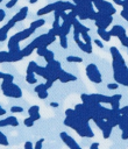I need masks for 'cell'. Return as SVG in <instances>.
Returning a JSON list of instances; mask_svg holds the SVG:
<instances>
[{
    "label": "cell",
    "mask_w": 128,
    "mask_h": 149,
    "mask_svg": "<svg viewBox=\"0 0 128 149\" xmlns=\"http://www.w3.org/2000/svg\"><path fill=\"white\" fill-rule=\"evenodd\" d=\"M64 125L72 128L79 136L81 137H93L94 133L90 127V123L87 120L81 118L74 108H67L65 109V119Z\"/></svg>",
    "instance_id": "6da1fadb"
},
{
    "label": "cell",
    "mask_w": 128,
    "mask_h": 149,
    "mask_svg": "<svg viewBox=\"0 0 128 149\" xmlns=\"http://www.w3.org/2000/svg\"><path fill=\"white\" fill-rule=\"evenodd\" d=\"M76 5L73 2H70V1H64V0H57L52 3H49L47 6H44L43 8L38 9L37 10V16H43L45 14H49L51 12H65L66 9H74Z\"/></svg>",
    "instance_id": "7a4b0ae2"
},
{
    "label": "cell",
    "mask_w": 128,
    "mask_h": 149,
    "mask_svg": "<svg viewBox=\"0 0 128 149\" xmlns=\"http://www.w3.org/2000/svg\"><path fill=\"white\" fill-rule=\"evenodd\" d=\"M1 91L3 93V95L8 97V98H14V99H19L22 97V90L19 85L14 84L13 81L9 80H2L1 83Z\"/></svg>",
    "instance_id": "3957f363"
},
{
    "label": "cell",
    "mask_w": 128,
    "mask_h": 149,
    "mask_svg": "<svg viewBox=\"0 0 128 149\" xmlns=\"http://www.w3.org/2000/svg\"><path fill=\"white\" fill-rule=\"evenodd\" d=\"M93 5H94L95 8L98 9V12L104 13V14H107V15H113V14H115V12H116V9L114 8V6H113L111 2L105 1V0L94 1Z\"/></svg>",
    "instance_id": "277c9868"
},
{
    "label": "cell",
    "mask_w": 128,
    "mask_h": 149,
    "mask_svg": "<svg viewBox=\"0 0 128 149\" xmlns=\"http://www.w3.org/2000/svg\"><path fill=\"white\" fill-rule=\"evenodd\" d=\"M86 74H87V78L95 83V84H100L102 81V78H101V74H100V71L98 70L97 65L91 63L86 66Z\"/></svg>",
    "instance_id": "5b68a950"
},
{
    "label": "cell",
    "mask_w": 128,
    "mask_h": 149,
    "mask_svg": "<svg viewBox=\"0 0 128 149\" xmlns=\"http://www.w3.org/2000/svg\"><path fill=\"white\" fill-rule=\"evenodd\" d=\"M113 21V17L112 15H107V14H104V13H100V12H97V16H95V20H94V23L98 28H101V29H106Z\"/></svg>",
    "instance_id": "8992f818"
},
{
    "label": "cell",
    "mask_w": 128,
    "mask_h": 149,
    "mask_svg": "<svg viewBox=\"0 0 128 149\" xmlns=\"http://www.w3.org/2000/svg\"><path fill=\"white\" fill-rule=\"evenodd\" d=\"M59 137H61V140L64 142V144H65L69 149H83V148L77 143V141H76L72 136H70L67 133H65V132H61Z\"/></svg>",
    "instance_id": "52a82bcc"
},
{
    "label": "cell",
    "mask_w": 128,
    "mask_h": 149,
    "mask_svg": "<svg viewBox=\"0 0 128 149\" xmlns=\"http://www.w3.org/2000/svg\"><path fill=\"white\" fill-rule=\"evenodd\" d=\"M36 52H37L38 56L43 57L47 63H49V62H51V61L55 59V54H54V51L49 50L47 47H40L38 49H36Z\"/></svg>",
    "instance_id": "ba28073f"
},
{
    "label": "cell",
    "mask_w": 128,
    "mask_h": 149,
    "mask_svg": "<svg viewBox=\"0 0 128 149\" xmlns=\"http://www.w3.org/2000/svg\"><path fill=\"white\" fill-rule=\"evenodd\" d=\"M80 34H78V33H73V38H74V42H76V44L79 47V49L80 50H83L84 52H86V54H92V44H86L85 42H83L81 40H80Z\"/></svg>",
    "instance_id": "9c48e42d"
},
{
    "label": "cell",
    "mask_w": 128,
    "mask_h": 149,
    "mask_svg": "<svg viewBox=\"0 0 128 149\" xmlns=\"http://www.w3.org/2000/svg\"><path fill=\"white\" fill-rule=\"evenodd\" d=\"M45 68H47V69H48V71H49L50 73H52V74H54V76L57 78V80H58V73H59V71L62 70L61 63H59L58 61L54 59V61H51V62L47 63Z\"/></svg>",
    "instance_id": "30bf717a"
},
{
    "label": "cell",
    "mask_w": 128,
    "mask_h": 149,
    "mask_svg": "<svg viewBox=\"0 0 128 149\" xmlns=\"http://www.w3.org/2000/svg\"><path fill=\"white\" fill-rule=\"evenodd\" d=\"M88 95L93 101H95L98 104H111V101H112V97H108V95H104V94H99V93H92Z\"/></svg>",
    "instance_id": "8fae6325"
},
{
    "label": "cell",
    "mask_w": 128,
    "mask_h": 149,
    "mask_svg": "<svg viewBox=\"0 0 128 149\" xmlns=\"http://www.w3.org/2000/svg\"><path fill=\"white\" fill-rule=\"evenodd\" d=\"M76 79H77L76 76H73V74H71V73L64 71L63 69H62V70L59 71V73H58V80H59L61 83H63V84L69 83V81H74Z\"/></svg>",
    "instance_id": "7c38bea8"
},
{
    "label": "cell",
    "mask_w": 128,
    "mask_h": 149,
    "mask_svg": "<svg viewBox=\"0 0 128 149\" xmlns=\"http://www.w3.org/2000/svg\"><path fill=\"white\" fill-rule=\"evenodd\" d=\"M109 34H111V36H115V37H118L119 40H121V38H123L125 36H127L125 28H123L122 26H119V24L114 26V27L111 29Z\"/></svg>",
    "instance_id": "4fadbf2b"
},
{
    "label": "cell",
    "mask_w": 128,
    "mask_h": 149,
    "mask_svg": "<svg viewBox=\"0 0 128 149\" xmlns=\"http://www.w3.org/2000/svg\"><path fill=\"white\" fill-rule=\"evenodd\" d=\"M6 126H12V127H17L19 126V121L15 116L10 115L7 116L2 120H0V127H6Z\"/></svg>",
    "instance_id": "5bb4252c"
},
{
    "label": "cell",
    "mask_w": 128,
    "mask_h": 149,
    "mask_svg": "<svg viewBox=\"0 0 128 149\" xmlns=\"http://www.w3.org/2000/svg\"><path fill=\"white\" fill-rule=\"evenodd\" d=\"M27 15H28V7H22V8L12 17V20H13L15 23H17V22H20V21H23V20L27 17Z\"/></svg>",
    "instance_id": "9a60e30c"
},
{
    "label": "cell",
    "mask_w": 128,
    "mask_h": 149,
    "mask_svg": "<svg viewBox=\"0 0 128 149\" xmlns=\"http://www.w3.org/2000/svg\"><path fill=\"white\" fill-rule=\"evenodd\" d=\"M26 81L28 84H36L37 83V79L35 77V73L33 71V66L30 63H28V66H27V74H26Z\"/></svg>",
    "instance_id": "2e32d148"
},
{
    "label": "cell",
    "mask_w": 128,
    "mask_h": 149,
    "mask_svg": "<svg viewBox=\"0 0 128 149\" xmlns=\"http://www.w3.org/2000/svg\"><path fill=\"white\" fill-rule=\"evenodd\" d=\"M72 26H73V33H78V34H81L83 31H90V28H87L86 26H84L83 23L79 22V20L76 17L72 22Z\"/></svg>",
    "instance_id": "e0dca14e"
},
{
    "label": "cell",
    "mask_w": 128,
    "mask_h": 149,
    "mask_svg": "<svg viewBox=\"0 0 128 149\" xmlns=\"http://www.w3.org/2000/svg\"><path fill=\"white\" fill-rule=\"evenodd\" d=\"M1 63H13V54L9 51H0V64Z\"/></svg>",
    "instance_id": "ac0fdd59"
},
{
    "label": "cell",
    "mask_w": 128,
    "mask_h": 149,
    "mask_svg": "<svg viewBox=\"0 0 128 149\" xmlns=\"http://www.w3.org/2000/svg\"><path fill=\"white\" fill-rule=\"evenodd\" d=\"M121 94H114L112 95V101H111V107L112 109H120V100H121Z\"/></svg>",
    "instance_id": "d6986e66"
},
{
    "label": "cell",
    "mask_w": 128,
    "mask_h": 149,
    "mask_svg": "<svg viewBox=\"0 0 128 149\" xmlns=\"http://www.w3.org/2000/svg\"><path fill=\"white\" fill-rule=\"evenodd\" d=\"M97 33H98V35L105 41V42H108L109 40H111V34H109V31H107L106 29H101V28H98V30H97Z\"/></svg>",
    "instance_id": "ffe728a7"
},
{
    "label": "cell",
    "mask_w": 128,
    "mask_h": 149,
    "mask_svg": "<svg viewBox=\"0 0 128 149\" xmlns=\"http://www.w3.org/2000/svg\"><path fill=\"white\" fill-rule=\"evenodd\" d=\"M44 23H45V20H44V19H36L35 21H33V22L30 23V26H29V27H31V28H34V29L36 30V29H38V28L43 27V26H44Z\"/></svg>",
    "instance_id": "44dd1931"
},
{
    "label": "cell",
    "mask_w": 128,
    "mask_h": 149,
    "mask_svg": "<svg viewBox=\"0 0 128 149\" xmlns=\"http://www.w3.org/2000/svg\"><path fill=\"white\" fill-rule=\"evenodd\" d=\"M40 113V106H37V105H33V106H30L29 108H28V114H29V116L30 115H36V114H38Z\"/></svg>",
    "instance_id": "7402d4cb"
},
{
    "label": "cell",
    "mask_w": 128,
    "mask_h": 149,
    "mask_svg": "<svg viewBox=\"0 0 128 149\" xmlns=\"http://www.w3.org/2000/svg\"><path fill=\"white\" fill-rule=\"evenodd\" d=\"M66 61L70 62V63H81L83 62V58L81 57H78V56H67L66 57Z\"/></svg>",
    "instance_id": "603a6c76"
},
{
    "label": "cell",
    "mask_w": 128,
    "mask_h": 149,
    "mask_svg": "<svg viewBox=\"0 0 128 149\" xmlns=\"http://www.w3.org/2000/svg\"><path fill=\"white\" fill-rule=\"evenodd\" d=\"M0 79H2V80H9V81H13V80H14V77H13V74H10V73L0 72Z\"/></svg>",
    "instance_id": "cb8c5ba5"
},
{
    "label": "cell",
    "mask_w": 128,
    "mask_h": 149,
    "mask_svg": "<svg viewBox=\"0 0 128 149\" xmlns=\"http://www.w3.org/2000/svg\"><path fill=\"white\" fill-rule=\"evenodd\" d=\"M87 33L88 31H83L80 35H81V37H83V40H84V42L86 44H92V40H91V37H90V35Z\"/></svg>",
    "instance_id": "d4e9b609"
},
{
    "label": "cell",
    "mask_w": 128,
    "mask_h": 149,
    "mask_svg": "<svg viewBox=\"0 0 128 149\" xmlns=\"http://www.w3.org/2000/svg\"><path fill=\"white\" fill-rule=\"evenodd\" d=\"M0 144L1 146H8V139L6 137V135L0 130Z\"/></svg>",
    "instance_id": "484cf974"
},
{
    "label": "cell",
    "mask_w": 128,
    "mask_h": 149,
    "mask_svg": "<svg viewBox=\"0 0 128 149\" xmlns=\"http://www.w3.org/2000/svg\"><path fill=\"white\" fill-rule=\"evenodd\" d=\"M34 91H35L36 93L42 92V91H48V88H47V86H45V83H44V84H38V85H36L35 88H34Z\"/></svg>",
    "instance_id": "4316f807"
},
{
    "label": "cell",
    "mask_w": 128,
    "mask_h": 149,
    "mask_svg": "<svg viewBox=\"0 0 128 149\" xmlns=\"http://www.w3.org/2000/svg\"><path fill=\"white\" fill-rule=\"evenodd\" d=\"M112 127L111 126H108V127H106L104 130H102V135H104V139H108L109 136H111V133H112Z\"/></svg>",
    "instance_id": "83f0119b"
},
{
    "label": "cell",
    "mask_w": 128,
    "mask_h": 149,
    "mask_svg": "<svg viewBox=\"0 0 128 149\" xmlns=\"http://www.w3.org/2000/svg\"><path fill=\"white\" fill-rule=\"evenodd\" d=\"M34 120L30 118V116H28V118H26L24 120H23V123H24V126L26 127H33L34 126Z\"/></svg>",
    "instance_id": "f1b7e54d"
},
{
    "label": "cell",
    "mask_w": 128,
    "mask_h": 149,
    "mask_svg": "<svg viewBox=\"0 0 128 149\" xmlns=\"http://www.w3.org/2000/svg\"><path fill=\"white\" fill-rule=\"evenodd\" d=\"M10 112L12 113H22L23 112V107H21V106H12L10 107Z\"/></svg>",
    "instance_id": "f546056e"
},
{
    "label": "cell",
    "mask_w": 128,
    "mask_h": 149,
    "mask_svg": "<svg viewBox=\"0 0 128 149\" xmlns=\"http://www.w3.org/2000/svg\"><path fill=\"white\" fill-rule=\"evenodd\" d=\"M43 143H44V139H40V140H37L36 143L34 144V149H42Z\"/></svg>",
    "instance_id": "4dcf8cb0"
},
{
    "label": "cell",
    "mask_w": 128,
    "mask_h": 149,
    "mask_svg": "<svg viewBox=\"0 0 128 149\" xmlns=\"http://www.w3.org/2000/svg\"><path fill=\"white\" fill-rule=\"evenodd\" d=\"M17 1H19V0H8V2L6 3V8H8V9L13 8V7L17 3Z\"/></svg>",
    "instance_id": "1f68e13d"
},
{
    "label": "cell",
    "mask_w": 128,
    "mask_h": 149,
    "mask_svg": "<svg viewBox=\"0 0 128 149\" xmlns=\"http://www.w3.org/2000/svg\"><path fill=\"white\" fill-rule=\"evenodd\" d=\"M37 97H38L40 99H47V98H48V91L38 92V93H37Z\"/></svg>",
    "instance_id": "d6a6232c"
},
{
    "label": "cell",
    "mask_w": 128,
    "mask_h": 149,
    "mask_svg": "<svg viewBox=\"0 0 128 149\" xmlns=\"http://www.w3.org/2000/svg\"><path fill=\"white\" fill-rule=\"evenodd\" d=\"M119 112H120L121 115H127V116H128V106H125V107L120 108Z\"/></svg>",
    "instance_id": "836d02e7"
},
{
    "label": "cell",
    "mask_w": 128,
    "mask_h": 149,
    "mask_svg": "<svg viewBox=\"0 0 128 149\" xmlns=\"http://www.w3.org/2000/svg\"><path fill=\"white\" fill-rule=\"evenodd\" d=\"M23 147H24V149H34V144L30 141H26Z\"/></svg>",
    "instance_id": "e575fe53"
},
{
    "label": "cell",
    "mask_w": 128,
    "mask_h": 149,
    "mask_svg": "<svg viewBox=\"0 0 128 149\" xmlns=\"http://www.w3.org/2000/svg\"><path fill=\"white\" fill-rule=\"evenodd\" d=\"M121 16H122L123 19H126V21L128 22V10H127V9L123 8V9L121 10Z\"/></svg>",
    "instance_id": "d590c367"
},
{
    "label": "cell",
    "mask_w": 128,
    "mask_h": 149,
    "mask_svg": "<svg viewBox=\"0 0 128 149\" xmlns=\"http://www.w3.org/2000/svg\"><path fill=\"white\" fill-rule=\"evenodd\" d=\"M118 87H119L118 83H113V84H108L107 85V88H109V90H116Z\"/></svg>",
    "instance_id": "8d00e7d4"
},
{
    "label": "cell",
    "mask_w": 128,
    "mask_h": 149,
    "mask_svg": "<svg viewBox=\"0 0 128 149\" xmlns=\"http://www.w3.org/2000/svg\"><path fill=\"white\" fill-rule=\"evenodd\" d=\"M120 42L122 43V45H123V47H127V48H128V36H125L123 38H121V40H120Z\"/></svg>",
    "instance_id": "74e56055"
},
{
    "label": "cell",
    "mask_w": 128,
    "mask_h": 149,
    "mask_svg": "<svg viewBox=\"0 0 128 149\" xmlns=\"http://www.w3.org/2000/svg\"><path fill=\"white\" fill-rule=\"evenodd\" d=\"M6 17V13H5V10L3 9H1L0 8V22L1 21H3V19Z\"/></svg>",
    "instance_id": "f35d334b"
},
{
    "label": "cell",
    "mask_w": 128,
    "mask_h": 149,
    "mask_svg": "<svg viewBox=\"0 0 128 149\" xmlns=\"http://www.w3.org/2000/svg\"><path fill=\"white\" fill-rule=\"evenodd\" d=\"M94 43H95L99 48H104V43H102L100 40H94Z\"/></svg>",
    "instance_id": "ab89813d"
},
{
    "label": "cell",
    "mask_w": 128,
    "mask_h": 149,
    "mask_svg": "<svg viewBox=\"0 0 128 149\" xmlns=\"http://www.w3.org/2000/svg\"><path fill=\"white\" fill-rule=\"evenodd\" d=\"M90 149H99V143H98V142L92 143V144H91V147H90Z\"/></svg>",
    "instance_id": "60d3db41"
},
{
    "label": "cell",
    "mask_w": 128,
    "mask_h": 149,
    "mask_svg": "<svg viewBox=\"0 0 128 149\" xmlns=\"http://www.w3.org/2000/svg\"><path fill=\"white\" fill-rule=\"evenodd\" d=\"M122 7H123L125 9L128 10V0H123V2H122Z\"/></svg>",
    "instance_id": "b9f144b4"
},
{
    "label": "cell",
    "mask_w": 128,
    "mask_h": 149,
    "mask_svg": "<svg viewBox=\"0 0 128 149\" xmlns=\"http://www.w3.org/2000/svg\"><path fill=\"white\" fill-rule=\"evenodd\" d=\"M7 40V35H0V42H3Z\"/></svg>",
    "instance_id": "7bdbcfd3"
},
{
    "label": "cell",
    "mask_w": 128,
    "mask_h": 149,
    "mask_svg": "<svg viewBox=\"0 0 128 149\" xmlns=\"http://www.w3.org/2000/svg\"><path fill=\"white\" fill-rule=\"evenodd\" d=\"M5 114H6V109L2 108L1 105H0V115H5Z\"/></svg>",
    "instance_id": "ee69618b"
},
{
    "label": "cell",
    "mask_w": 128,
    "mask_h": 149,
    "mask_svg": "<svg viewBox=\"0 0 128 149\" xmlns=\"http://www.w3.org/2000/svg\"><path fill=\"white\" fill-rule=\"evenodd\" d=\"M113 1H114L116 5H119V6H122V2H123L122 0H113Z\"/></svg>",
    "instance_id": "f6af8a7d"
},
{
    "label": "cell",
    "mask_w": 128,
    "mask_h": 149,
    "mask_svg": "<svg viewBox=\"0 0 128 149\" xmlns=\"http://www.w3.org/2000/svg\"><path fill=\"white\" fill-rule=\"evenodd\" d=\"M51 107H58V102H50Z\"/></svg>",
    "instance_id": "bcb514c9"
},
{
    "label": "cell",
    "mask_w": 128,
    "mask_h": 149,
    "mask_svg": "<svg viewBox=\"0 0 128 149\" xmlns=\"http://www.w3.org/2000/svg\"><path fill=\"white\" fill-rule=\"evenodd\" d=\"M36 1H37V0H29V2H30V3H31V5H33V3H35V2H36Z\"/></svg>",
    "instance_id": "7dc6e473"
},
{
    "label": "cell",
    "mask_w": 128,
    "mask_h": 149,
    "mask_svg": "<svg viewBox=\"0 0 128 149\" xmlns=\"http://www.w3.org/2000/svg\"><path fill=\"white\" fill-rule=\"evenodd\" d=\"M1 1H2V0H0V2H1Z\"/></svg>",
    "instance_id": "c3c4849f"
}]
</instances>
